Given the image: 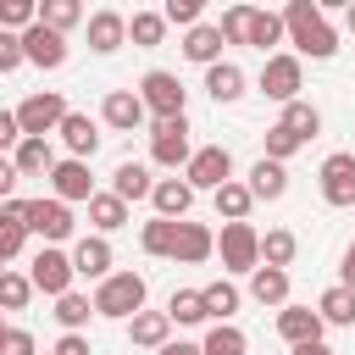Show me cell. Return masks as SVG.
I'll return each instance as SVG.
<instances>
[{"instance_id": "1", "label": "cell", "mask_w": 355, "mask_h": 355, "mask_svg": "<svg viewBox=\"0 0 355 355\" xmlns=\"http://www.w3.org/2000/svg\"><path fill=\"white\" fill-rule=\"evenodd\" d=\"M283 33H288V44H294V55L305 61H333L338 55V28L327 22V11H322V0H288L283 6Z\"/></svg>"}, {"instance_id": "2", "label": "cell", "mask_w": 355, "mask_h": 355, "mask_svg": "<svg viewBox=\"0 0 355 355\" xmlns=\"http://www.w3.org/2000/svg\"><path fill=\"white\" fill-rule=\"evenodd\" d=\"M94 316H105V322H133L139 311H144V300H150V283H144V272H111L105 283H94Z\"/></svg>"}, {"instance_id": "3", "label": "cell", "mask_w": 355, "mask_h": 355, "mask_svg": "<svg viewBox=\"0 0 355 355\" xmlns=\"http://www.w3.org/2000/svg\"><path fill=\"white\" fill-rule=\"evenodd\" d=\"M139 100H144L150 122L189 116V89H183V78H178V72H166V67H150V72L139 78Z\"/></svg>"}, {"instance_id": "4", "label": "cell", "mask_w": 355, "mask_h": 355, "mask_svg": "<svg viewBox=\"0 0 355 355\" xmlns=\"http://www.w3.org/2000/svg\"><path fill=\"white\" fill-rule=\"evenodd\" d=\"M216 255H222V277H250L261 266V233H255V222H222Z\"/></svg>"}, {"instance_id": "5", "label": "cell", "mask_w": 355, "mask_h": 355, "mask_svg": "<svg viewBox=\"0 0 355 355\" xmlns=\"http://www.w3.org/2000/svg\"><path fill=\"white\" fill-rule=\"evenodd\" d=\"M255 89H261L266 100H277V105H294V100H300V89H305V61H300L294 50H277V55H266V61H261V78H255Z\"/></svg>"}, {"instance_id": "6", "label": "cell", "mask_w": 355, "mask_h": 355, "mask_svg": "<svg viewBox=\"0 0 355 355\" xmlns=\"http://www.w3.org/2000/svg\"><path fill=\"white\" fill-rule=\"evenodd\" d=\"M72 250H61V244H39L33 250V261H28V283H33V294H50V300H61V294H72Z\"/></svg>"}, {"instance_id": "7", "label": "cell", "mask_w": 355, "mask_h": 355, "mask_svg": "<svg viewBox=\"0 0 355 355\" xmlns=\"http://www.w3.org/2000/svg\"><path fill=\"white\" fill-rule=\"evenodd\" d=\"M67 94L61 89H33L22 105H17V122H22V139H50L61 122H67Z\"/></svg>"}, {"instance_id": "8", "label": "cell", "mask_w": 355, "mask_h": 355, "mask_svg": "<svg viewBox=\"0 0 355 355\" xmlns=\"http://www.w3.org/2000/svg\"><path fill=\"white\" fill-rule=\"evenodd\" d=\"M189 116H172V122H150V161L166 166V172H183L194 161V139H189Z\"/></svg>"}, {"instance_id": "9", "label": "cell", "mask_w": 355, "mask_h": 355, "mask_svg": "<svg viewBox=\"0 0 355 355\" xmlns=\"http://www.w3.org/2000/svg\"><path fill=\"white\" fill-rule=\"evenodd\" d=\"M183 183H189L194 194H200V189L216 194L222 183H233V150H227V144H200L194 161L183 166Z\"/></svg>"}, {"instance_id": "10", "label": "cell", "mask_w": 355, "mask_h": 355, "mask_svg": "<svg viewBox=\"0 0 355 355\" xmlns=\"http://www.w3.org/2000/svg\"><path fill=\"white\" fill-rule=\"evenodd\" d=\"M316 189H322V200H327L333 211H349V205H355V155H349V150L322 155V166H316Z\"/></svg>"}, {"instance_id": "11", "label": "cell", "mask_w": 355, "mask_h": 355, "mask_svg": "<svg viewBox=\"0 0 355 355\" xmlns=\"http://www.w3.org/2000/svg\"><path fill=\"white\" fill-rule=\"evenodd\" d=\"M72 227H78V216H72V205H61L55 194L28 200V233H33V239H44V244H67Z\"/></svg>"}, {"instance_id": "12", "label": "cell", "mask_w": 355, "mask_h": 355, "mask_svg": "<svg viewBox=\"0 0 355 355\" xmlns=\"http://www.w3.org/2000/svg\"><path fill=\"white\" fill-rule=\"evenodd\" d=\"M50 194L61 200V205H89L100 189H94V172H89V161H72V155H61L55 161V172H50Z\"/></svg>"}, {"instance_id": "13", "label": "cell", "mask_w": 355, "mask_h": 355, "mask_svg": "<svg viewBox=\"0 0 355 355\" xmlns=\"http://www.w3.org/2000/svg\"><path fill=\"white\" fill-rule=\"evenodd\" d=\"M100 122H105L111 133H139V128L150 122V111H144L139 89H105V100H100Z\"/></svg>"}, {"instance_id": "14", "label": "cell", "mask_w": 355, "mask_h": 355, "mask_svg": "<svg viewBox=\"0 0 355 355\" xmlns=\"http://www.w3.org/2000/svg\"><path fill=\"white\" fill-rule=\"evenodd\" d=\"M322 333H327V322L316 316V305H283L277 311V338L288 344V349H300V344H322Z\"/></svg>"}, {"instance_id": "15", "label": "cell", "mask_w": 355, "mask_h": 355, "mask_svg": "<svg viewBox=\"0 0 355 355\" xmlns=\"http://www.w3.org/2000/svg\"><path fill=\"white\" fill-rule=\"evenodd\" d=\"M22 55H28V67H39V72H55V67H67V33H50L44 22H33L28 33H22Z\"/></svg>"}, {"instance_id": "16", "label": "cell", "mask_w": 355, "mask_h": 355, "mask_svg": "<svg viewBox=\"0 0 355 355\" xmlns=\"http://www.w3.org/2000/svg\"><path fill=\"white\" fill-rule=\"evenodd\" d=\"M89 50L94 55H116L122 44H128V17L122 11H111V6H100V11H89Z\"/></svg>"}, {"instance_id": "17", "label": "cell", "mask_w": 355, "mask_h": 355, "mask_svg": "<svg viewBox=\"0 0 355 355\" xmlns=\"http://www.w3.org/2000/svg\"><path fill=\"white\" fill-rule=\"evenodd\" d=\"M55 139L67 144V155H72V161H94V150H100V139H105V133H100V122H94V116L67 111V122L55 128Z\"/></svg>"}, {"instance_id": "18", "label": "cell", "mask_w": 355, "mask_h": 355, "mask_svg": "<svg viewBox=\"0 0 355 355\" xmlns=\"http://www.w3.org/2000/svg\"><path fill=\"white\" fill-rule=\"evenodd\" d=\"M111 266H116V255H111V239L89 233V239H78V244H72V272H78V277H89V283H105V277H111Z\"/></svg>"}, {"instance_id": "19", "label": "cell", "mask_w": 355, "mask_h": 355, "mask_svg": "<svg viewBox=\"0 0 355 355\" xmlns=\"http://www.w3.org/2000/svg\"><path fill=\"white\" fill-rule=\"evenodd\" d=\"M216 255V233L205 227V222H178V250H172V261L178 266H205Z\"/></svg>"}, {"instance_id": "20", "label": "cell", "mask_w": 355, "mask_h": 355, "mask_svg": "<svg viewBox=\"0 0 355 355\" xmlns=\"http://www.w3.org/2000/svg\"><path fill=\"white\" fill-rule=\"evenodd\" d=\"M244 89H250V78H244L239 61H216V67H205V94H211L216 105H239Z\"/></svg>"}, {"instance_id": "21", "label": "cell", "mask_w": 355, "mask_h": 355, "mask_svg": "<svg viewBox=\"0 0 355 355\" xmlns=\"http://www.w3.org/2000/svg\"><path fill=\"white\" fill-rule=\"evenodd\" d=\"M150 205H155V216H166V222H189V211H194V189H189L183 178H155Z\"/></svg>"}, {"instance_id": "22", "label": "cell", "mask_w": 355, "mask_h": 355, "mask_svg": "<svg viewBox=\"0 0 355 355\" xmlns=\"http://www.w3.org/2000/svg\"><path fill=\"white\" fill-rule=\"evenodd\" d=\"M128 344H133V349H150V355L166 349V344H172V316H166V311H139V316L128 322Z\"/></svg>"}, {"instance_id": "23", "label": "cell", "mask_w": 355, "mask_h": 355, "mask_svg": "<svg viewBox=\"0 0 355 355\" xmlns=\"http://www.w3.org/2000/svg\"><path fill=\"white\" fill-rule=\"evenodd\" d=\"M244 183H250L255 205H261V200L272 205V200H283V194H288V166H283V161H266V155H261V161H255V166L244 172Z\"/></svg>"}, {"instance_id": "24", "label": "cell", "mask_w": 355, "mask_h": 355, "mask_svg": "<svg viewBox=\"0 0 355 355\" xmlns=\"http://www.w3.org/2000/svg\"><path fill=\"white\" fill-rule=\"evenodd\" d=\"M222 28L216 22H200V28H189L183 33V61H194V67H216L222 61Z\"/></svg>"}, {"instance_id": "25", "label": "cell", "mask_w": 355, "mask_h": 355, "mask_svg": "<svg viewBox=\"0 0 355 355\" xmlns=\"http://www.w3.org/2000/svg\"><path fill=\"white\" fill-rule=\"evenodd\" d=\"M111 194L116 200H150L155 194V178H150V166L144 161H116V172H111Z\"/></svg>"}, {"instance_id": "26", "label": "cell", "mask_w": 355, "mask_h": 355, "mask_svg": "<svg viewBox=\"0 0 355 355\" xmlns=\"http://www.w3.org/2000/svg\"><path fill=\"white\" fill-rule=\"evenodd\" d=\"M128 216H133V205H128V200H116L111 189H100V194L89 200V227H94L100 239H111L116 227H128Z\"/></svg>"}, {"instance_id": "27", "label": "cell", "mask_w": 355, "mask_h": 355, "mask_svg": "<svg viewBox=\"0 0 355 355\" xmlns=\"http://www.w3.org/2000/svg\"><path fill=\"white\" fill-rule=\"evenodd\" d=\"M11 161H17V172H22V178H50L61 155H55V144H50V139H22V144L11 150Z\"/></svg>"}, {"instance_id": "28", "label": "cell", "mask_w": 355, "mask_h": 355, "mask_svg": "<svg viewBox=\"0 0 355 355\" xmlns=\"http://www.w3.org/2000/svg\"><path fill=\"white\" fill-rule=\"evenodd\" d=\"M200 300H205V316H211V322H233L239 305H244V294H239L233 277H211V283L200 288Z\"/></svg>"}, {"instance_id": "29", "label": "cell", "mask_w": 355, "mask_h": 355, "mask_svg": "<svg viewBox=\"0 0 355 355\" xmlns=\"http://www.w3.org/2000/svg\"><path fill=\"white\" fill-rule=\"evenodd\" d=\"M211 205H216V216H222V222H250L255 194H250V183H244V178H233V183H222V189L211 194Z\"/></svg>"}, {"instance_id": "30", "label": "cell", "mask_w": 355, "mask_h": 355, "mask_svg": "<svg viewBox=\"0 0 355 355\" xmlns=\"http://www.w3.org/2000/svg\"><path fill=\"white\" fill-rule=\"evenodd\" d=\"M250 300L283 311V305H288V272H277V266H255V272H250Z\"/></svg>"}, {"instance_id": "31", "label": "cell", "mask_w": 355, "mask_h": 355, "mask_svg": "<svg viewBox=\"0 0 355 355\" xmlns=\"http://www.w3.org/2000/svg\"><path fill=\"white\" fill-rule=\"evenodd\" d=\"M277 44H288V33H283V11H261V6H255V17H250V50L277 55Z\"/></svg>"}, {"instance_id": "32", "label": "cell", "mask_w": 355, "mask_h": 355, "mask_svg": "<svg viewBox=\"0 0 355 355\" xmlns=\"http://www.w3.org/2000/svg\"><path fill=\"white\" fill-rule=\"evenodd\" d=\"M139 250L155 255V261H172V250H178V222H166V216L139 222Z\"/></svg>"}, {"instance_id": "33", "label": "cell", "mask_w": 355, "mask_h": 355, "mask_svg": "<svg viewBox=\"0 0 355 355\" xmlns=\"http://www.w3.org/2000/svg\"><path fill=\"white\" fill-rule=\"evenodd\" d=\"M316 316H322L327 327H355V294H349L344 283L322 288V300H316Z\"/></svg>"}, {"instance_id": "34", "label": "cell", "mask_w": 355, "mask_h": 355, "mask_svg": "<svg viewBox=\"0 0 355 355\" xmlns=\"http://www.w3.org/2000/svg\"><path fill=\"white\" fill-rule=\"evenodd\" d=\"M294 255H300V239H294L288 227H272V233H261V266H277V272H288V266H294Z\"/></svg>"}, {"instance_id": "35", "label": "cell", "mask_w": 355, "mask_h": 355, "mask_svg": "<svg viewBox=\"0 0 355 355\" xmlns=\"http://www.w3.org/2000/svg\"><path fill=\"white\" fill-rule=\"evenodd\" d=\"M166 316H172V327H200V322H211L200 288H172V294H166Z\"/></svg>"}, {"instance_id": "36", "label": "cell", "mask_w": 355, "mask_h": 355, "mask_svg": "<svg viewBox=\"0 0 355 355\" xmlns=\"http://www.w3.org/2000/svg\"><path fill=\"white\" fill-rule=\"evenodd\" d=\"M277 122H283V128H288L300 144H311V139L322 133V111H316L311 100H294V105H283V116H277Z\"/></svg>"}, {"instance_id": "37", "label": "cell", "mask_w": 355, "mask_h": 355, "mask_svg": "<svg viewBox=\"0 0 355 355\" xmlns=\"http://www.w3.org/2000/svg\"><path fill=\"white\" fill-rule=\"evenodd\" d=\"M50 316L61 322V333H83V327H89V316H94V300L72 288V294H61V300H55V311H50Z\"/></svg>"}, {"instance_id": "38", "label": "cell", "mask_w": 355, "mask_h": 355, "mask_svg": "<svg viewBox=\"0 0 355 355\" xmlns=\"http://www.w3.org/2000/svg\"><path fill=\"white\" fill-rule=\"evenodd\" d=\"M200 349H205V355H250V338H244V327H233V322H211V333L200 338Z\"/></svg>"}, {"instance_id": "39", "label": "cell", "mask_w": 355, "mask_h": 355, "mask_svg": "<svg viewBox=\"0 0 355 355\" xmlns=\"http://www.w3.org/2000/svg\"><path fill=\"white\" fill-rule=\"evenodd\" d=\"M39 22L50 28V33H72L78 22H89L83 17V6L78 0H39Z\"/></svg>"}, {"instance_id": "40", "label": "cell", "mask_w": 355, "mask_h": 355, "mask_svg": "<svg viewBox=\"0 0 355 355\" xmlns=\"http://www.w3.org/2000/svg\"><path fill=\"white\" fill-rule=\"evenodd\" d=\"M128 39H133L139 50H155V44L166 39V17H161V11H133V17H128Z\"/></svg>"}, {"instance_id": "41", "label": "cell", "mask_w": 355, "mask_h": 355, "mask_svg": "<svg viewBox=\"0 0 355 355\" xmlns=\"http://www.w3.org/2000/svg\"><path fill=\"white\" fill-rule=\"evenodd\" d=\"M39 22V0H0V28L6 33H28Z\"/></svg>"}, {"instance_id": "42", "label": "cell", "mask_w": 355, "mask_h": 355, "mask_svg": "<svg viewBox=\"0 0 355 355\" xmlns=\"http://www.w3.org/2000/svg\"><path fill=\"white\" fill-rule=\"evenodd\" d=\"M28 300H33L28 272H0V311H28Z\"/></svg>"}, {"instance_id": "43", "label": "cell", "mask_w": 355, "mask_h": 355, "mask_svg": "<svg viewBox=\"0 0 355 355\" xmlns=\"http://www.w3.org/2000/svg\"><path fill=\"white\" fill-rule=\"evenodd\" d=\"M250 17H255V6H227L222 22H216L222 39H227V44H250Z\"/></svg>"}, {"instance_id": "44", "label": "cell", "mask_w": 355, "mask_h": 355, "mask_svg": "<svg viewBox=\"0 0 355 355\" xmlns=\"http://www.w3.org/2000/svg\"><path fill=\"white\" fill-rule=\"evenodd\" d=\"M200 11H205L200 0H166V6H161L166 28H183V33H189V28H200Z\"/></svg>"}, {"instance_id": "45", "label": "cell", "mask_w": 355, "mask_h": 355, "mask_svg": "<svg viewBox=\"0 0 355 355\" xmlns=\"http://www.w3.org/2000/svg\"><path fill=\"white\" fill-rule=\"evenodd\" d=\"M300 150H305V144H300L283 122H272V128H266V161H288V155H300Z\"/></svg>"}, {"instance_id": "46", "label": "cell", "mask_w": 355, "mask_h": 355, "mask_svg": "<svg viewBox=\"0 0 355 355\" xmlns=\"http://www.w3.org/2000/svg\"><path fill=\"white\" fill-rule=\"evenodd\" d=\"M28 239H33V233H28L22 222H0V261L11 266V261H17L22 250H28Z\"/></svg>"}, {"instance_id": "47", "label": "cell", "mask_w": 355, "mask_h": 355, "mask_svg": "<svg viewBox=\"0 0 355 355\" xmlns=\"http://www.w3.org/2000/svg\"><path fill=\"white\" fill-rule=\"evenodd\" d=\"M17 67H28V55H22V33H6V28H0V78L17 72Z\"/></svg>"}, {"instance_id": "48", "label": "cell", "mask_w": 355, "mask_h": 355, "mask_svg": "<svg viewBox=\"0 0 355 355\" xmlns=\"http://www.w3.org/2000/svg\"><path fill=\"white\" fill-rule=\"evenodd\" d=\"M0 355H39V338H33L28 327H6V338H0Z\"/></svg>"}, {"instance_id": "49", "label": "cell", "mask_w": 355, "mask_h": 355, "mask_svg": "<svg viewBox=\"0 0 355 355\" xmlns=\"http://www.w3.org/2000/svg\"><path fill=\"white\" fill-rule=\"evenodd\" d=\"M17 144H22V122H17V111L0 105V155H11Z\"/></svg>"}, {"instance_id": "50", "label": "cell", "mask_w": 355, "mask_h": 355, "mask_svg": "<svg viewBox=\"0 0 355 355\" xmlns=\"http://www.w3.org/2000/svg\"><path fill=\"white\" fill-rule=\"evenodd\" d=\"M17 183H22L17 161H11V155H0V205H6V200H17Z\"/></svg>"}, {"instance_id": "51", "label": "cell", "mask_w": 355, "mask_h": 355, "mask_svg": "<svg viewBox=\"0 0 355 355\" xmlns=\"http://www.w3.org/2000/svg\"><path fill=\"white\" fill-rule=\"evenodd\" d=\"M55 355H94V349H89L83 333H61V338H55Z\"/></svg>"}, {"instance_id": "52", "label": "cell", "mask_w": 355, "mask_h": 355, "mask_svg": "<svg viewBox=\"0 0 355 355\" xmlns=\"http://www.w3.org/2000/svg\"><path fill=\"white\" fill-rule=\"evenodd\" d=\"M338 283L355 294V239H349V250H344V261H338Z\"/></svg>"}, {"instance_id": "53", "label": "cell", "mask_w": 355, "mask_h": 355, "mask_svg": "<svg viewBox=\"0 0 355 355\" xmlns=\"http://www.w3.org/2000/svg\"><path fill=\"white\" fill-rule=\"evenodd\" d=\"M0 222H22L28 227V200H6L0 205Z\"/></svg>"}, {"instance_id": "54", "label": "cell", "mask_w": 355, "mask_h": 355, "mask_svg": "<svg viewBox=\"0 0 355 355\" xmlns=\"http://www.w3.org/2000/svg\"><path fill=\"white\" fill-rule=\"evenodd\" d=\"M155 355H205V349H200L194 338H172V344H166V349H155Z\"/></svg>"}, {"instance_id": "55", "label": "cell", "mask_w": 355, "mask_h": 355, "mask_svg": "<svg viewBox=\"0 0 355 355\" xmlns=\"http://www.w3.org/2000/svg\"><path fill=\"white\" fill-rule=\"evenodd\" d=\"M288 355H338V349L322 338V344H300V349H288Z\"/></svg>"}, {"instance_id": "56", "label": "cell", "mask_w": 355, "mask_h": 355, "mask_svg": "<svg viewBox=\"0 0 355 355\" xmlns=\"http://www.w3.org/2000/svg\"><path fill=\"white\" fill-rule=\"evenodd\" d=\"M344 28L355 33V0H344Z\"/></svg>"}, {"instance_id": "57", "label": "cell", "mask_w": 355, "mask_h": 355, "mask_svg": "<svg viewBox=\"0 0 355 355\" xmlns=\"http://www.w3.org/2000/svg\"><path fill=\"white\" fill-rule=\"evenodd\" d=\"M6 327H11V322H6V311H0V338H6Z\"/></svg>"}, {"instance_id": "58", "label": "cell", "mask_w": 355, "mask_h": 355, "mask_svg": "<svg viewBox=\"0 0 355 355\" xmlns=\"http://www.w3.org/2000/svg\"><path fill=\"white\" fill-rule=\"evenodd\" d=\"M0 272H11V266H6V261H0Z\"/></svg>"}]
</instances>
